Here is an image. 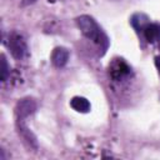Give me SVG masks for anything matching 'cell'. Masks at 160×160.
Listing matches in <instances>:
<instances>
[{
  "mask_svg": "<svg viewBox=\"0 0 160 160\" xmlns=\"http://www.w3.org/2000/svg\"><path fill=\"white\" fill-rule=\"evenodd\" d=\"M9 50L12 55V58H15L16 60H21L28 55V45L25 39L22 38V35L20 34H11L9 36Z\"/></svg>",
  "mask_w": 160,
  "mask_h": 160,
  "instance_id": "3957f363",
  "label": "cell"
},
{
  "mask_svg": "<svg viewBox=\"0 0 160 160\" xmlns=\"http://www.w3.org/2000/svg\"><path fill=\"white\" fill-rule=\"evenodd\" d=\"M158 41H159V46H160V38H159V40H158Z\"/></svg>",
  "mask_w": 160,
  "mask_h": 160,
  "instance_id": "7c38bea8",
  "label": "cell"
},
{
  "mask_svg": "<svg viewBox=\"0 0 160 160\" xmlns=\"http://www.w3.org/2000/svg\"><path fill=\"white\" fill-rule=\"evenodd\" d=\"M8 75H9V66H8L5 56L2 55L1 56V81H6Z\"/></svg>",
  "mask_w": 160,
  "mask_h": 160,
  "instance_id": "9c48e42d",
  "label": "cell"
},
{
  "mask_svg": "<svg viewBox=\"0 0 160 160\" xmlns=\"http://www.w3.org/2000/svg\"><path fill=\"white\" fill-rule=\"evenodd\" d=\"M155 66H156V69H158V71L160 74V55L155 58Z\"/></svg>",
  "mask_w": 160,
  "mask_h": 160,
  "instance_id": "30bf717a",
  "label": "cell"
},
{
  "mask_svg": "<svg viewBox=\"0 0 160 160\" xmlns=\"http://www.w3.org/2000/svg\"><path fill=\"white\" fill-rule=\"evenodd\" d=\"M70 106L78 112H89L91 109L89 100L82 96H74L70 100Z\"/></svg>",
  "mask_w": 160,
  "mask_h": 160,
  "instance_id": "52a82bcc",
  "label": "cell"
},
{
  "mask_svg": "<svg viewBox=\"0 0 160 160\" xmlns=\"http://www.w3.org/2000/svg\"><path fill=\"white\" fill-rule=\"evenodd\" d=\"M36 110V102L31 98H24L18 101L15 106V115H16V124L25 122V119L34 114Z\"/></svg>",
  "mask_w": 160,
  "mask_h": 160,
  "instance_id": "277c9868",
  "label": "cell"
},
{
  "mask_svg": "<svg viewBox=\"0 0 160 160\" xmlns=\"http://www.w3.org/2000/svg\"><path fill=\"white\" fill-rule=\"evenodd\" d=\"M148 24H149V19L144 14H135L131 18V25L136 29V31H142V29Z\"/></svg>",
  "mask_w": 160,
  "mask_h": 160,
  "instance_id": "ba28073f",
  "label": "cell"
},
{
  "mask_svg": "<svg viewBox=\"0 0 160 160\" xmlns=\"http://www.w3.org/2000/svg\"><path fill=\"white\" fill-rule=\"evenodd\" d=\"M76 25L85 38L94 41L96 45H99L101 48L102 52H105V50L108 49V45H109V40H108V36L105 35V32L102 31V29L94 20V18H91L89 15H81L76 19Z\"/></svg>",
  "mask_w": 160,
  "mask_h": 160,
  "instance_id": "6da1fadb",
  "label": "cell"
},
{
  "mask_svg": "<svg viewBox=\"0 0 160 160\" xmlns=\"http://www.w3.org/2000/svg\"><path fill=\"white\" fill-rule=\"evenodd\" d=\"M108 72H109V76L114 81H121V80L126 79L131 74V68H130V65L124 59L115 58L109 64Z\"/></svg>",
  "mask_w": 160,
  "mask_h": 160,
  "instance_id": "7a4b0ae2",
  "label": "cell"
},
{
  "mask_svg": "<svg viewBox=\"0 0 160 160\" xmlns=\"http://www.w3.org/2000/svg\"><path fill=\"white\" fill-rule=\"evenodd\" d=\"M142 34H144V38L146 39V41L154 42V41L159 40V38H160V25L154 24V22H149L142 29Z\"/></svg>",
  "mask_w": 160,
  "mask_h": 160,
  "instance_id": "8992f818",
  "label": "cell"
},
{
  "mask_svg": "<svg viewBox=\"0 0 160 160\" xmlns=\"http://www.w3.org/2000/svg\"><path fill=\"white\" fill-rule=\"evenodd\" d=\"M32 1H35V0H28L26 2H24V4H29V2H32Z\"/></svg>",
  "mask_w": 160,
  "mask_h": 160,
  "instance_id": "8fae6325",
  "label": "cell"
},
{
  "mask_svg": "<svg viewBox=\"0 0 160 160\" xmlns=\"http://www.w3.org/2000/svg\"><path fill=\"white\" fill-rule=\"evenodd\" d=\"M69 60V51L65 48H55L51 54V62L56 68H64Z\"/></svg>",
  "mask_w": 160,
  "mask_h": 160,
  "instance_id": "5b68a950",
  "label": "cell"
}]
</instances>
